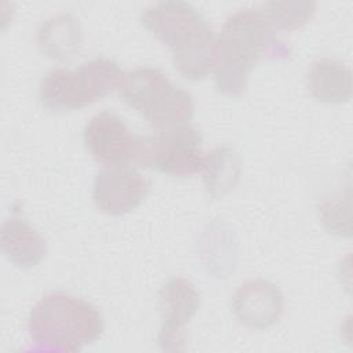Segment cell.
I'll return each mask as SVG.
<instances>
[{"label":"cell","mask_w":353,"mask_h":353,"mask_svg":"<svg viewBox=\"0 0 353 353\" xmlns=\"http://www.w3.org/2000/svg\"><path fill=\"white\" fill-rule=\"evenodd\" d=\"M290 50L270 26L261 8H240L230 14L216 36L215 84L229 97L241 95L250 73L265 58L285 59Z\"/></svg>","instance_id":"1"},{"label":"cell","mask_w":353,"mask_h":353,"mask_svg":"<svg viewBox=\"0 0 353 353\" xmlns=\"http://www.w3.org/2000/svg\"><path fill=\"white\" fill-rule=\"evenodd\" d=\"M119 92L123 101L137 110L154 131L188 124L194 114L192 95L153 66L125 72Z\"/></svg>","instance_id":"5"},{"label":"cell","mask_w":353,"mask_h":353,"mask_svg":"<svg viewBox=\"0 0 353 353\" xmlns=\"http://www.w3.org/2000/svg\"><path fill=\"white\" fill-rule=\"evenodd\" d=\"M84 143L97 163L105 167H130L138 164L142 135L132 134L121 117L105 110L87 121Z\"/></svg>","instance_id":"7"},{"label":"cell","mask_w":353,"mask_h":353,"mask_svg":"<svg viewBox=\"0 0 353 353\" xmlns=\"http://www.w3.org/2000/svg\"><path fill=\"white\" fill-rule=\"evenodd\" d=\"M30 339L46 350L79 352L103 332V317L91 302L54 291L32 307L28 321Z\"/></svg>","instance_id":"3"},{"label":"cell","mask_w":353,"mask_h":353,"mask_svg":"<svg viewBox=\"0 0 353 353\" xmlns=\"http://www.w3.org/2000/svg\"><path fill=\"white\" fill-rule=\"evenodd\" d=\"M1 251L17 268L32 269L47 254L46 239L23 218L11 215L1 223Z\"/></svg>","instance_id":"11"},{"label":"cell","mask_w":353,"mask_h":353,"mask_svg":"<svg viewBox=\"0 0 353 353\" xmlns=\"http://www.w3.org/2000/svg\"><path fill=\"white\" fill-rule=\"evenodd\" d=\"M306 84L310 95L323 103H343L352 97L350 68L331 57H320L312 62Z\"/></svg>","instance_id":"12"},{"label":"cell","mask_w":353,"mask_h":353,"mask_svg":"<svg viewBox=\"0 0 353 353\" xmlns=\"http://www.w3.org/2000/svg\"><path fill=\"white\" fill-rule=\"evenodd\" d=\"M232 310L245 327L265 330L276 324L281 317L284 296L277 285L268 280H248L234 291Z\"/></svg>","instance_id":"10"},{"label":"cell","mask_w":353,"mask_h":353,"mask_svg":"<svg viewBox=\"0 0 353 353\" xmlns=\"http://www.w3.org/2000/svg\"><path fill=\"white\" fill-rule=\"evenodd\" d=\"M149 188V181L131 167H106L94 179L92 199L102 212L120 216L135 210Z\"/></svg>","instance_id":"9"},{"label":"cell","mask_w":353,"mask_h":353,"mask_svg":"<svg viewBox=\"0 0 353 353\" xmlns=\"http://www.w3.org/2000/svg\"><path fill=\"white\" fill-rule=\"evenodd\" d=\"M262 12L270 26L276 30H295L306 25L316 12L313 1H268L262 6Z\"/></svg>","instance_id":"15"},{"label":"cell","mask_w":353,"mask_h":353,"mask_svg":"<svg viewBox=\"0 0 353 353\" xmlns=\"http://www.w3.org/2000/svg\"><path fill=\"white\" fill-rule=\"evenodd\" d=\"M125 72L109 58H94L70 70L57 68L41 80L39 95L51 112H70L90 106L124 83Z\"/></svg>","instance_id":"4"},{"label":"cell","mask_w":353,"mask_h":353,"mask_svg":"<svg viewBox=\"0 0 353 353\" xmlns=\"http://www.w3.org/2000/svg\"><path fill=\"white\" fill-rule=\"evenodd\" d=\"M200 306V292L185 277H172L159 291L161 325L159 345L167 352L185 350L186 325L196 316Z\"/></svg>","instance_id":"8"},{"label":"cell","mask_w":353,"mask_h":353,"mask_svg":"<svg viewBox=\"0 0 353 353\" xmlns=\"http://www.w3.org/2000/svg\"><path fill=\"white\" fill-rule=\"evenodd\" d=\"M141 22L170 48L175 69L188 80H201L214 70L216 36L208 21L189 3L160 1L146 7Z\"/></svg>","instance_id":"2"},{"label":"cell","mask_w":353,"mask_h":353,"mask_svg":"<svg viewBox=\"0 0 353 353\" xmlns=\"http://www.w3.org/2000/svg\"><path fill=\"white\" fill-rule=\"evenodd\" d=\"M241 175V159L230 146H218L205 154L203 181L212 199H221L237 185Z\"/></svg>","instance_id":"14"},{"label":"cell","mask_w":353,"mask_h":353,"mask_svg":"<svg viewBox=\"0 0 353 353\" xmlns=\"http://www.w3.org/2000/svg\"><path fill=\"white\" fill-rule=\"evenodd\" d=\"M203 139L190 123L146 137V164L174 176H190L204 167Z\"/></svg>","instance_id":"6"},{"label":"cell","mask_w":353,"mask_h":353,"mask_svg":"<svg viewBox=\"0 0 353 353\" xmlns=\"http://www.w3.org/2000/svg\"><path fill=\"white\" fill-rule=\"evenodd\" d=\"M37 46L46 57L66 61L74 57L83 43L79 21L70 14H57L43 21L36 34Z\"/></svg>","instance_id":"13"},{"label":"cell","mask_w":353,"mask_h":353,"mask_svg":"<svg viewBox=\"0 0 353 353\" xmlns=\"http://www.w3.org/2000/svg\"><path fill=\"white\" fill-rule=\"evenodd\" d=\"M349 201L343 205L342 201V196H334L330 197L327 200H324L320 207H319V215H320V221L324 225V228L330 232V233H336L339 236H342L343 233L346 236L350 234V229H347L342 222L345 221L346 223H349L350 216H349Z\"/></svg>","instance_id":"16"}]
</instances>
